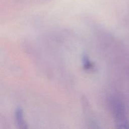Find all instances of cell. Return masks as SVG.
I'll return each mask as SVG.
<instances>
[{"instance_id": "obj_1", "label": "cell", "mask_w": 129, "mask_h": 129, "mask_svg": "<svg viewBox=\"0 0 129 129\" xmlns=\"http://www.w3.org/2000/svg\"><path fill=\"white\" fill-rule=\"evenodd\" d=\"M110 108L118 128H129V122L126 117L124 105L118 98L113 97L110 98Z\"/></svg>"}, {"instance_id": "obj_2", "label": "cell", "mask_w": 129, "mask_h": 129, "mask_svg": "<svg viewBox=\"0 0 129 129\" xmlns=\"http://www.w3.org/2000/svg\"><path fill=\"white\" fill-rule=\"evenodd\" d=\"M15 118L16 124L20 128L25 129L28 128L26 123L25 122L23 117V112L21 108H17L15 112Z\"/></svg>"}, {"instance_id": "obj_3", "label": "cell", "mask_w": 129, "mask_h": 129, "mask_svg": "<svg viewBox=\"0 0 129 129\" xmlns=\"http://www.w3.org/2000/svg\"><path fill=\"white\" fill-rule=\"evenodd\" d=\"M83 62L84 68L85 69H86V70L93 71L95 69L94 64L89 60V57L88 56H86V55H84V57H83Z\"/></svg>"}]
</instances>
